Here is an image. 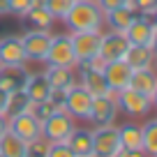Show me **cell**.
<instances>
[{
	"mask_svg": "<svg viewBox=\"0 0 157 157\" xmlns=\"http://www.w3.org/2000/svg\"><path fill=\"white\" fill-rule=\"evenodd\" d=\"M63 23L69 33H93L104 28V12L95 0H76L72 10L65 14Z\"/></svg>",
	"mask_w": 157,
	"mask_h": 157,
	"instance_id": "cell-1",
	"label": "cell"
},
{
	"mask_svg": "<svg viewBox=\"0 0 157 157\" xmlns=\"http://www.w3.org/2000/svg\"><path fill=\"white\" fill-rule=\"evenodd\" d=\"M116 102H118V109L129 118H141L152 111V99L148 95L139 93V90L129 88V86L116 93Z\"/></svg>",
	"mask_w": 157,
	"mask_h": 157,
	"instance_id": "cell-2",
	"label": "cell"
},
{
	"mask_svg": "<svg viewBox=\"0 0 157 157\" xmlns=\"http://www.w3.org/2000/svg\"><path fill=\"white\" fill-rule=\"evenodd\" d=\"M74 127H76V120L67 111H56L53 116H49L42 123V136L49 143H60V141H67L69 139Z\"/></svg>",
	"mask_w": 157,
	"mask_h": 157,
	"instance_id": "cell-3",
	"label": "cell"
},
{
	"mask_svg": "<svg viewBox=\"0 0 157 157\" xmlns=\"http://www.w3.org/2000/svg\"><path fill=\"white\" fill-rule=\"evenodd\" d=\"M44 63H46V65H53V67H72V69L76 67V56H74V49H72L69 33H65V35H53Z\"/></svg>",
	"mask_w": 157,
	"mask_h": 157,
	"instance_id": "cell-4",
	"label": "cell"
},
{
	"mask_svg": "<svg viewBox=\"0 0 157 157\" xmlns=\"http://www.w3.org/2000/svg\"><path fill=\"white\" fill-rule=\"evenodd\" d=\"M51 39H53L51 30H25L21 35L25 58L33 60V63H44L46 53H49V46H51Z\"/></svg>",
	"mask_w": 157,
	"mask_h": 157,
	"instance_id": "cell-5",
	"label": "cell"
},
{
	"mask_svg": "<svg viewBox=\"0 0 157 157\" xmlns=\"http://www.w3.org/2000/svg\"><path fill=\"white\" fill-rule=\"evenodd\" d=\"M120 150V136L118 125H104L93 129V155L97 157H116Z\"/></svg>",
	"mask_w": 157,
	"mask_h": 157,
	"instance_id": "cell-6",
	"label": "cell"
},
{
	"mask_svg": "<svg viewBox=\"0 0 157 157\" xmlns=\"http://www.w3.org/2000/svg\"><path fill=\"white\" fill-rule=\"evenodd\" d=\"M90 109H93V95L83 88V86H72L65 95V111L74 118V120H88Z\"/></svg>",
	"mask_w": 157,
	"mask_h": 157,
	"instance_id": "cell-7",
	"label": "cell"
},
{
	"mask_svg": "<svg viewBox=\"0 0 157 157\" xmlns=\"http://www.w3.org/2000/svg\"><path fill=\"white\" fill-rule=\"evenodd\" d=\"M120 113L116 102V93L102 95V97H93V109H90V123L95 127H104V125H116V118Z\"/></svg>",
	"mask_w": 157,
	"mask_h": 157,
	"instance_id": "cell-8",
	"label": "cell"
},
{
	"mask_svg": "<svg viewBox=\"0 0 157 157\" xmlns=\"http://www.w3.org/2000/svg\"><path fill=\"white\" fill-rule=\"evenodd\" d=\"M72 39V49L76 56V63H86L99 56V39H102V30H93V33H69Z\"/></svg>",
	"mask_w": 157,
	"mask_h": 157,
	"instance_id": "cell-9",
	"label": "cell"
},
{
	"mask_svg": "<svg viewBox=\"0 0 157 157\" xmlns=\"http://www.w3.org/2000/svg\"><path fill=\"white\" fill-rule=\"evenodd\" d=\"M127 49H129V42L125 37V33H113V30L102 33V39H99V58L104 63L123 60Z\"/></svg>",
	"mask_w": 157,
	"mask_h": 157,
	"instance_id": "cell-10",
	"label": "cell"
},
{
	"mask_svg": "<svg viewBox=\"0 0 157 157\" xmlns=\"http://www.w3.org/2000/svg\"><path fill=\"white\" fill-rule=\"evenodd\" d=\"M10 129L16 134V136H21L25 143L33 141V139H37V136H42V123H39L30 111L19 113V116H12L10 118Z\"/></svg>",
	"mask_w": 157,
	"mask_h": 157,
	"instance_id": "cell-11",
	"label": "cell"
},
{
	"mask_svg": "<svg viewBox=\"0 0 157 157\" xmlns=\"http://www.w3.org/2000/svg\"><path fill=\"white\" fill-rule=\"evenodd\" d=\"M23 51V42H21V35H5L0 39V65H25Z\"/></svg>",
	"mask_w": 157,
	"mask_h": 157,
	"instance_id": "cell-12",
	"label": "cell"
},
{
	"mask_svg": "<svg viewBox=\"0 0 157 157\" xmlns=\"http://www.w3.org/2000/svg\"><path fill=\"white\" fill-rule=\"evenodd\" d=\"M104 78H106V86L118 93L129 86V78H132V67H129L125 60H113V63H106L104 65Z\"/></svg>",
	"mask_w": 157,
	"mask_h": 157,
	"instance_id": "cell-13",
	"label": "cell"
},
{
	"mask_svg": "<svg viewBox=\"0 0 157 157\" xmlns=\"http://www.w3.org/2000/svg\"><path fill=\"white\" fill-rule=\"evenodd\" d=\"M152 33H155V23H152L150 16L146 14H136L134 21L129 23V28L125 30V37H127L129 44H143L148 46L152 39Z\"/></svg>",
	"mask_w": 157,
	"mask_h": 157,
	"instance_id": "cell-14",
	"label": "cell"
},
{
	"mask_svg": "<svg viewBox=\"0 0 157 157\" xmlns=\"http://www.w3.org/2000/svg\"><path fill=\"white\" fill-rule=\"evenodd\" d=\"M28 74L30 72L25 69V65H0V88L5 93L23 90Z\"/></svg>",
	"mask_w": 157,
	"mask_h": 157,
	"instance_id": "cell-15",
	"label": "cell"
},
{
	"mask_svg": "<svg viewBox=\"0 0 157 157\" xmlns=\"http://www.w3.org/2000/svg\"><path fill=\"white\" fill-rule=\"evenodd\" d=\"M134 16H136V10L132 7V2H127V5H123V7L104 12V23H106V28L113 30V33H125V30L129 28V23L134 21Z\"/></svg>",
	"mask_w": 157,
	"mask_h": 157,
	"instance_id": "cell-16",
	"label": "cell"
},
{
	"mask_svg": "<svg viewBox=\"0 0 157 157\" xmlns=\"http://www.w3.org/2000/svg\"><path fill=\"white\" fill-rule=\"evenodd\" d=\"M23 93L28 95V99L33 104L49 99L51 83H49V78L44 76V72H30L28 74V81H25V86H23Z\"/></svg>",
	"mask_w": 157,
	"mask_h": 157,
	"instance_id": "cell-17",
	"label": "cell"
},
{
	"mask_svg": "<svg viewBox=\"0 0 157 157\" xmlns=\"http://www.w3.org/2000/svg\"><path fill=\"white\" fill-rule=\"evenodd\" d=\"M44 76L49 78L51 90H69L72 86L78 83L76 69H72V67H53V65H46Z\"/></svg>",
	"mask_w": 157,
	"mask_h": 157,
	"instance_id": "cell-18",
	"label": "cell"
},
{
	"mask_svg": "<svg viewBox=\"0 0 157 157\" xmlns=\"http://www.w3.org/2000/svg\"><path fill=\"white\" fill-rule=\"evenodd\" d=\"M129 88L139 90V93L152 97L157 88V69L152 67H143V69H132V78H129Z\"/></svg>",
	"mask_w": 157,
	"mask_h": 157,
	"instance_id": "cell-19",
	"label": "cell"
},
{
	"mask_svg": "<svg viewBox=\"0 0 157 157\" xmlns=\"http://www.w3.org/2000/svg\"><path fill=\"white\" fill-rule=\"evenodd\" d=\"M123 60L132 69H143V67H152L155 65V56H152L150 46H143V44H129Z\"/></svg>",
	"mask_w": 157,
	"mask_h": 157,
	"instance_id": "cell-20",
	"label": "cell"
},
{
	"mask_svg": "<svg viewBox=\"0 0 157 157\" xmlns=\"http://www.w3.org/2000/svg\"><path fill=\"white\" fill-rule=\"evenodd\" d=\"M25 150H28V143L21 136H16L10 127L7 132L0 134V155L2 157H25Z\"/></svg>",
	"mask_w": 157,
	"mask_h": 157,
	"instance_id": "cell-21",
	"label": "cell"
},
{
	"mask_svg": "<svg viewBox=\"0 0 157 157\" xmlns=\"http://www.w3.org/2000/svg\"><path fill=\"white\" fill-rule=\"evenodd\" d=\"M21 19L25 21L28 30H51L56 23V19L51 16V12L46 7H30Z\"/></svg>",
	"mask_w": 157,
	"mask_h": 157,
	"instance_id": "cell-22",
	"label": "cell"
},
{
	"mask_svg": "<svg viewBox=\"0 0 157 157\" xmlns=\"http://www.w3.org/2000/svg\"><path fill=\"white\" fill-rule=\"evenodd\" d=\"M118 136H120V148H134V150H141V146H143L141 125H136V123L118 125Z\"/></svg>",
	"mask_w": 157,
	"mask_h": 157,
	"instance_id": "cell-23",
	"label": "cell"
},
{
	"mask_svg": "<svg viewBox=\"0 0 157 157\" xmlns=\"http://www.w3.org/2000/svg\"><path fill=\"white\" fill-rule=\"evenodd\" d=\"M67 143L72 146V150L76 152V155H88V152H93V129L74 127V132L69 134Z\"/></svg>",
	"mask_w": 157,
	"mask_h": 157,
	"instance_id": "cell-24",
	"label": "cell"
},
{
	"mask_svg": "<svg viewBox=\"0 0 157 157\" xmlns=\"http://www.w3.org/2000/svg\"><path fill=\"white\" fill-rule=\"evenodd\" d=\"M141 134H143V146L141 150L148 157H157V118L146 120L141 125Z\"/></svg>",
	"mask_w": 157,
	"mask_h": 157,
	"instance_id": "cell-25",
	"label": "cell"
},
{
	"mask_svg": "<svg viewBox=\"0 0 157 157\" xmlns=\"http://www.w3.org/2000/svg\"><path fill=\"white\" fill-rule=\"evenodd\" d=\"M30 106H33V102L28 99V95H25L23 90L10 93V102H7V111H5V116H7V118H12V116H19V113H25V111H30Z\"/></svg>",
	"mask_w": 157,
	"mask_h": 157,
	"instance_id": "cell-26",
	"label": "cell"
},
{
	"mask_svg": "<svg viewBox=\"0 0 157 157\" xmlns=\"http://www.w3.org/2000/svg\"><path fill=\"white\" fill-rule=\"evenodd\" d=\"M74 2H76V0H44V7L51 12V16H53L56 21H63L65 14L72 10Z\"/></svg>",
	"mask_w": 157,
	"mask_h": 157,
	"instance_id": "cell-27",
	"label": "cell"
},
{
	"mask_svg": "<svg viewBox=\"0 0 157 157\" xmlns=\"http://www.w3.org/2000/svg\"><path fill=\"white\" fill-rule=\"evenodd\" d=\"M49 148H51V143L46 141L44 136H37V139H33V141H28L25 157H49Z\"/></svg>",
	"mask_w": 157,
	"mask_h": 157,
	"instance_id": "cell-28",
	"label": "cell"
},
{
	"mask_svg": "<svg viewBox=\"0 0 157 157\" xmlns=\"http://www.w3.org/2000/svg\"><path fill=\"white\" fill-rule=\"evenodd\" d=\"M56 111H58V109H56V104L51 102V99H44V102H37V104H33V106H30V113L37 118L39 123H44L46 118L53 116Z\"/></svg>",
	"mask_w": 157,
	"mask_h": 157,
	"instance_id": "cell-29",
	"label": "cell"
},
{
	"mask_svg": "<svg viewBox=\"0 0 157 157\" xmlns=\"http://www.w3.org/2000/svg\"><path fill=\"white\" fill-rule=\"evenodd\" d=\"M49 157H78V155L72 150V146L67 141H60V143H51Z\"/></svg>",
	"mask_w": 157,
	"mask_h": 157,
	"instance_id": "cell-30",
	"label": "cell"
},
{
	"mask_svg": "<svg viewBox=\"0 0 157 157\" xmlns=\"http://www.w3.org/2000/svg\"><path fill=\"white\" fill-rule=\"evenodd\" d=\"M132 7L136 10V14H146V16H152V12L157 10V0H129Z\"/></svg>",
	"mask_w": 157,
	"mask_h": 157,
	"instance_id": "cell-31",
	"label": "cell"
},
{
	"mask_svg": "<svg viewBox=\"0 0 157 157\" xmlns=\"http://www.w3.org/2000/svg\"><path fill=\"white\" fill-rule=\"evenodd\" d=\"M7 7H10V14L23 16L25 12L33 7V0H7Z\"/></svg>",
	"mask_w": 157,
	"mask_h": 157,
	"instance_id": "cell-32",
	"label": "cell"
},
{
	"mask_svg": "<svg viewBox=\"0 0 157 157\" xmlns=\"http://www.w3.org/2000/svg\"><path fill=\"white\" fill-rule=\"evenodd\" d=\"M99 5V10L102 12H109V10H116V7H123V5H127L129 0H95Z\"/></svg>",
	"mask_w": 157,
	"mask_h": 157,
	"instance_id": "cell-33",
	"label": "cell"
},
{
	"mask_svg": "<svg viewBox=\"0 0 157 157\" xmlns=\"http://www.w3.org/2000/svg\"><path fill=\"white\" fill-rule=\"evenodd\" d=\"M116 157H148L143 150H134V148H120L116 152Z\"/></svg>",
	"mask_w": 157,
	"mask_h": 157,
	"instance_id": "cell-34",
	"label": "cell"
},
{
	"mask_svg": "<svg viewBox=\"0 0 157 157\" xmlns=\"http://www.w3.org/2000/svg\"><path fill=\"white\" fill-rule=\"evenodd\" d=\"M7 102H10V93H5V90L0 88V113L7 111Z\"/></svg>",
	"mask_w": 157,
	"mask_h": 157,
	"instance_id": "cell-35",
	"label": "cell"
},
{
	"mask_svg": "<svg viewBox=\"0 0 157 157\" xmlns=\"http://www.w3.org/2000/svg\"><path fill=\"white\" fill-rule=\"evenodd\" d=\"M150 51H152V56L157 58V25H155V33H152V39H150Z\"/></svg>",
	"mask_w": 157,
	"mask_h": 157,
	"instance_id": "cell-36",
	"label": "cell"
},
{
	"mask_svg": "<svg viewBox=\"0 0 157 157\" xmlns=\"http://www.w3.org/2000/svg\"><path fill=\"white\" fill-rule=\"evenodd\" d=\"M7 127H10V118H7L5 113H0V134L7 132Z\"/></svg>",
	"mask_w": 157,
	"mask_h": 157,
	"instance_id": "cell-37",
	"label": "cell"
},
{
	"mask_svg": "<svg viewBox=\"0 0 157 157\" xmlns=\"http://www.w3.org/2000/svg\"><path fill=\"white\" fill-rule=\"evenodd\" d=\"M10 14V7H7V0H0V16Z\"/></svg>",
	"mask_w": 157,
	"mask_h": 157,
	"instance_id": "cell-38",
	"label": "cell"
},
{
	"mask_svg": "<svg viewBox=\"0 0 157 157\" xmlns=\"http://www.w3.org/2000/svg\"><path fill=\"white\" fill-rule=\"evenodd\" d=\"M150 99H152V109H157V88H155V93H152Z\"/></svg>",
	"mask_w": 157,
	"mask_h": 157,
	"instance_id": "cell-39",
	"label": "cell"
},
{
	"mask_svg": "<svg viewBox=\"0 0 157 157\" xmlns=\"http://www.w3.org/2000/svg\"><path fill=\"white\" fill-rule=\"evenodd\" d=\"M150 19H152V23H155V25H157V10H155V12H152V16H150Z\"/></svg>",
	"mask_w": 157,
	"mask_h": 157,
	"instance_id": "cell-40",
	"label": "cell"
},
{
	"mask_svg": "<svg viewBox=\"0 0 157 157\" xmlns=\"http://www.w3.org/2000/svg\"><path fill=\"white\" fill-rule=\"evenodd\" d=\"M78 157H97V155H93V152H88V155H78Z\"/></svg>",
	"mask_w": 157,
	"mask_h": 157,
	"instance_id": "cell-41",
	"label": "cell"
},
{
	"mask_svg": "<svg viewBox=\"0 0 157 157\" xmlns=\"http://www.w3.org/2000/svg\"><path fill=\"white\" fill-rule=\"evenodd\" d=\"M155 69H157V58H155Z\"/></svg>",
	"mask_w": 157,
	"mask_h": 157,
	"instance_id": "cell-42",
	"label": "cell"
},
{
	"mask_svg": "<svg viewBox=\"0 0 157 157\" xmlns=\"http://www.w3.org/2000/svg\"><path fill=\"white\" fill-rule=\"evenodd\" d=\"M0 157H2V155H0Z\"/></svg>",
	"mask_w": 157,
	"mask_h": 157,
	"instance_id": "cell-43",
	"label": "cell"
}]
</instances>
